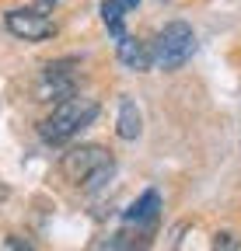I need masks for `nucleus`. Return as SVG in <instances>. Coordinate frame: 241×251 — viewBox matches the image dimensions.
Instances as JSON below:
<instances>
[{
	"mask_svg": "<svg viewBox=\"0 0 241 251\" xmlns=\"http://www.w3.org/2000/svg\"><path fill=\"white\" fill-rule=\"evenodd\" d=\"M77 63L74 59H59V63H49L35 94H39V101H70L77 98V74H74Z\"/></svg>",
	"mask_w": 241,
	"mask_h": 251,
	"instance_id": "4",
	"label": "nucleus"
},
{
	"mask_svg": "<svg viewBox=\"0 0 241 251\" xmlns=\"http://www.w3.org/2000/svg\"><path fill=\"white\" fill-rule=\"evenodd\" d=\"M140 129H143V119H140V108H136V101H123L119 105V119H115V133L123 136V140H136L140 136Z\"/></svg>",
	"mask_w": 241,
	"mask_h": 251,
	"instance_id": "8",
	"label": "nucleus"
},
{
	"mask_svg": "<svg viewBox=\"0 0 241 251\" xmlns=\"http://www.w3.org/2000/svg\"><path fill=\"white\" fill-rule=\"evenodd\" d=\"M238 244H234V234H217V241H214V251H234Z\"/></svg>",
	"mask_w": 241,
	"mask_h": 251,
	"instance_id": "11",
	"label": "nucleus"
},
{
	"mask_svg": "<svg viewBox=\"0 0 241 251\" xmlns=\"http://www.w3.org/2000/svg\"><path fill=\"white\" fill-rule=\"evenodd\" d=\"M192 49H196V31H192V25H186V21L164 25V31L154 39V46H150L154 63H161L164 70H178V67L192 56Z\"/></svg>",
	"mask_w": 241,
	"mask_h": 251,
	"instance_id": "3",
	"label": "nucleus"
},
{
	"mask_svg": "<svg viewBox=\"0 0 241 251\" xmlns=\"http://www.w3.org/2000/svg\"><path fill=\"white\" fill-rule=\"evenodd\" d=\"M4 251H35V248H32V241H25V237L11 234V237L4 241Z\"/></svg>",
	"mask_w": 241,
	"mask_h": 251,
	"instance_id": "10",
	"label": "nucleus"
},
{
	"mask_svg": "<svg viewBox=\"0 0 241 251\" xmlns=\"http://www.w3.org/2000/svg\"><path fill=\"white\" fill-rule=\"evenodd\" d=\"M102 18H105V25H108V31L123 42L126 39V28H123V18H126V7L119 4V0H102Z\"/></svg>",
	"mask_w": 241,
	"mask_h": 251,
	"instance_id": "9",
	"label": "nucleus"
},
{
	"mask_svg": "<svg viewBox=\"0 0 241 251\" xmlns=\"http://www.w3.org/2000/svg\"><path fill=\"white\" fill-rule=\"evenodd\" d=\"M95 115H98V101H91V98H70V101H59V105L42 119L39 133H42L46 143H63V140H70L77 129H84Z\"/></svg>",
	"mask_w": 241,
	"mask_h": 251,
	"instance_id": "2",
	"label": "nucleus"
},
{
	"mask_svg": "<svg viewBox=\"0 0 241 251\" xmlns=\"http://www.w3.org/2000/svg\"><path fill=\"white\" fill-rule=\"evenodd\" d=\"M59 171H63L67 181H74V185H80V188L91 192V188H102V185H105V178H112L115 164H112V157H108L105 147L84 143V147H74V150L63 153Z\"/></svg>",
	"mask_w": 241,
	"mask_h": 251,
	"instance_id": "1",
	"label": "nucleus"
},
{
	"mask_svg": "<svg viewBox=\"0 0 241 251\" xmlns=\"http://www.w3.org/2000/svg\"><path fill=\"white\" fill-rule=\"evenodd\" d=\"M158 209H161V196L154 188H147V192L133 202V209L126 213V224H158Z\"/></svg>",
	"mask_w": 241,
	"mask_h": 251,
	"instance_id": "7",
	"label": "nucleus"
},
{
	"mask_svg": "<svg viewBox=\"0 0 241 251\" xmlns=\"http://www.w3.org/2000/svg\"><path fill=\"white\" fill-rule=\"evenodd\" d=\"M119 59H123V67H130V70H147L150 63H154V52H150L147 42L126 35L123 42H119Z\"/></svg>",
	"mask_w": 241,
	"mask_h": 251,
	"instance_id": "6",
	"label": "nucleus"
},
{
	"mask_svg": "<svg viewBox=\"0 0 241 251\" xmlns=\"http://www.w3.org/2000/svg\"><path fill=\"white\" fill-rule=\"evenodd\" d=\"M7 31L11 35H18V39H25V42H42V39H49L53 35V21L42 14V11H11L7 14Z\"/></svg>",
	"mask_w": 241,
	"mask_h": 251,
	"instance_id": "5",
	"label": "nucleus"
},
{
	"mask_svg": "<svg viewBox=\"0 0 241 251\" xmlns=\"http://www.w3.org/2000/svg\"><path fill=\"white\" fill-rule=\"evenodd\" d=\"M119 4H123V7L130 11V7H136V0H119Z\"/></svg>",
	"mask_w": 241,
	"mask_h": 251,
	"instance_id": "12",
	"label": "nucleus"
}]
</instances>
